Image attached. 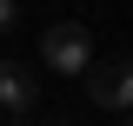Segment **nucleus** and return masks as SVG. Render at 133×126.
Listing matches in <instances>:
<instances>
[{"label": "nucleus", "mask_w": 133, "mask_h": 126, "mask_svg": "<svg viewBox=\"0 0 133 126\" xmlns=\"http://www.w3.org/2000/svg\"><path fill=\"white\" fill-rule=\"evenodd\" d=\"M40 60H47L53 73L80 80L87 66H93V33H87L80 20H60V27H47V40H40Z\"/></svg>", "instance_id": "1"}, {"label": "nucleus", "mask_w": 133, "mask_h": 126, "mask_svg": "<svg viewBox=\"0 0 133 126\" xmlns=\"http://www.w3.org/2000/svg\"><path fill=\"white\" fill-rule=\"evenodd\" d=\"M33 100H40V93H33V80L20 73L14 60H0V113H14V120H27V113H33Z\"/></svg>", "instance_id": "3"}, {"label": "nucleus", "mask_w": 133, "mask_h": 126, "mask_svg": "<svg viewBox=\"0 0 133 126\" xmlns=\"http://www.w3.org/2000/svg\"><path fill=\"white\" fill-rule=\"evenodd\" d=\"M14 20H20V7H14V0H0V33L14 27Z\"/></svg>", "instance_id": "4"}, {"label": "nucleus", "mask_w": 133, "mask_h": 126, "mask_svg": "<svg viewBox=\"0 0 133 126\" xmlns=\"http://www.w3.org/2000/svg\"><path fill=\"white\" fill-rule=\"evenodd\" d=\"M127 126H133V113H127Z\"/></svg>", "instance_id": "5"}, {"label": "nucleus", "mask_w": 133, "mask_h": 126, "mask_svg": "<svg viewBox=\"0 0 133 126\" xmlns=\"http://www.w3.org/2000/svg\"><path fill=\"white\" fill-rule=\"evenodd\" d=\"M87 93H93V106H107V113H133V60L87 66Z\"/></svg>", "instance_id": "2"}]
</instances>
